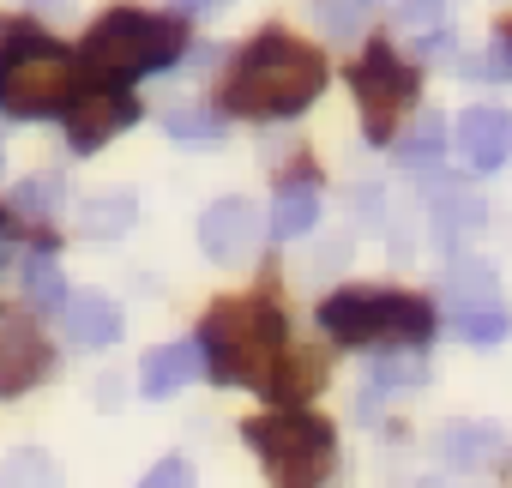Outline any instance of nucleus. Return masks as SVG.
<instances>
[{"label": "nucleus", "mask_w": 512, "mask_h": 488, "mask_svg": "<svg viewBox=\"0 0 512 488\" xmlns=\"http://www.w3.org/2000/svg\"><path fill=\"white\" fill-rule=\"evenodd\" d=\"M326 85V61L302 43H290L284 31H266L253 43L235 73H229V109L253 115V121H278V115H302Z\"/></svg>", "instance_id": "nucleus-1"}, {"label": "nucleus", "mask_w": 512, "mask_h": 488, "mask_svg": "<svg viewBox=\"0 0 512 488\" xmlns=\"http://www.w3.org/2000/svg\"><path fill=\"white\" fill-rule=\"evenodd\" d=\"M205 368L229 386L272 392L284 374V320L266 302H229L205 320Z\"/></svg>", "instance_id": "nucleus-2"}, {"label": "nucleus", "mask_w": 512, "mask_h": 488, "mask_svg": "<svg viewBox=\"0 0 512 488\" xmlns=\"http://www.w3.org/2000/svg\"><path fill=\"white\" fill-rule=\"evenodd\" d=\"M181 55V25L169 19H151V13H109L91 43H85V67L109 85L121 79H139V73H157Z\"/></svg>", "instance_id": "nucleus-3"}, {"label": "nucleus", "mask_w": 512, "mask_h": 488, "mask_svg": "<svg viewBox=\"0 0 512 488\" xmlns=\"http://www.w3.org/2000/svg\"><path fill=\"white\" fill-rule=\"evenodd\" d=\"M247 446L266 458L272 482L278 488H320L332 458H338V440L320 416H260V422H247Z\"/></svg>", "instance_id": "nucleus-4"}, {"label": "nucleus", "mask_w": 512, "mask_h": 488, "mask_svg": "<svg viewBox=\"0 0 512 488\" xmlns=\"http://www.w3.org/2000/svg\"><path fill=\"white\" fill-rule=\"evenodd\" d=\"M79 91V73H73V55L55 49V43H25V49H7L0 55V109L7 115H55L67 109Z\"/></svg>", "instance_id": "nucleus-5"}, {"label": "nucleus", "mask_w": 512, "mask_h": 488, "mask_svg": "<svg viewBox=\"0 0 512 488\" xmlns=\"http://www.w3.org/2000/svg\"><path fill=\"white\" fill-rule=\"evenodd\" d=\"M320 326L338 344H368V338H428L434 308L416 296H392V290H344L320 308Z\"/></svg>", "instance_id": "nucleus-6"}, {"label": "nucleus", "mask_w": 512, "mask_h": 488, "mask_svg": "<svg viewBox=\"0 0 512 488\" xmlns=\"http://www.w3.org/2000/svg\"><path fill=\"white\" fill-rule=\"evenodd\" d=\"M350 85H356L362 121H368V133H374V139H386V127L416 103V73H410L386 43H374V49L362 55V67L350 73Z\"/></svg>", "instance_id": "nucleus-7"}, {"label": "nucleus", "mask_w": 512, "mask_h": 488, "mask_svg": "<svg viewBox=\"0 0 512 488\" xmlns=\"http://www.w3.org/2000/svg\"><path fill=\"white\" fill-rule=\"evenodd\" d=\"M260 235H266V223H260V211H253L247 199H217L199 217V248L217 266H247L253 248H260Z\"/></svg>", "instance_id": "nucleus-8"}, {"label": "nucleus", "mask_w": 512, "mask_h": 488, "mask_svg": "<svg viewBox=\"0 0 512 488\" xmlns=\"http://www.w3.org/2000/svg\"><path fill=\"white\" fill-rule=\"evenodd\" d=\"M133 115H139V103H133L121 85H79L73 103H67V139H73V151H97V145L115 139Z\"/></svg>", "instance_id": "nucleus-9"}, {"label": "nucleus", "mask_w": 512, "mask_h": 488, "mask_svg": "<svg viewBox=\"0 0 512 488\" xmlns=\"http://www.w3.org/2000/svg\"><path fill=\"white\" fill-rule=\"evenodd\" d=\"M452 145H458V157L470 169H500L506 151H512V115L506 109H464Z\"/></svg>", "instance_id": "nucleus-10"}, {"label": "nucleus", "mask_w": 512, "mask_h": 488, "mask_svg": "<svg viewBox=\"0 0 512 488\" xmlns=\"http://www.w3.org/2000/svg\"><path fill=\"white\" fill-rule=\"evenodd\" d=\"M49 368V350L31 326H19L13 314H0V392H19L31 380H43Z\"/></svg>", "instance_id": "nucleus-11"}, {"label": "nucleus", "mask_w": 512, "mask_h": 488, "mask_svg": "<svg viewBox=\"0 0 512 488\" xmlns=\"http://www.w3.org/2000/svg\"><path fill=\"white\" fill-rule=\"evenodd\" d=\"M193 374H205V350H199L193 338L157 344V350L139 362V392H145V398H169V392H181Z\"/></svg>", "instance_id": "nucleus-12"}, {"label": "nucleus", "mask_w": 512, "mask_h": 488, "mask_svg": "<svg viewBox=\"0 0 512 488\" xmlns=\"http://www.w3.org/2000/svg\"><path fill=\"white\" fill-rule=\"evenodd\" d=\"M488 217V205L470 193V187H440L434 205H428V235H434V248H464V235H476Z\"/></svg>", "instance_id": "nucleus-13"}, {"label": "nucleus", "mask_w": 512, "mask_h": 488, "mask_svg": "<svg viewBox=\"0 0 512 488\" xmlns=\"http://www.w3.org/2000/svg\"><path fill=\"white\" fill-rule=\"evenodd\" d=\"M61 320H67V338H73L79 350H103V344L121 338V308H115L109 296H97V290L67 296V302H61Z\"/></svg>", "instance_id": "nucleus-14"}, {"label": "nucleus", "mask_w": 512, "mask_h": 488, "mask_svg": "<svg viewBox=\"0 0 512 488\" xmlns=\"http://www.w3.org/2000/svg\"><path fill=\"white\" fill-rule=\"evenodd\" d=\"M494 308H506L500 302V278L482 260H458L452 278H446V314L452 320H470V314H494Z\"/></svg>", "instance_id": "nucleus-15"}, {"label": "nucleus", "mask_w": 512, "mask_h": 488, "mask_svg": "<svg viewBox=\"0 0 512 488\" xmlns=\"http://www.w3.org/2000/svg\"><path fill=\"white\" fill-rule=\"evenodd\" d=\"M320 223V187L308 181V175H296V181H284L278 187V205H272V235H308Z\"/></svg>", "instance_id": "nucleus-16"}, {"label": "nucleus", "mask_w": 512, "mask_h": 488, "mask_svg": "<svg viewBox=\"0 0 512 488\" xmlns=\"http://www.w3.org/2000/svg\"><path fill=\"white\" fill-rule=\"evenodd\" d=\"M61 199H67V181H61L55 169L25 175V181L13 187V211H19V217H49V211H61Z\"/></svg>", "instance_id": "nucleus-17"}, {"label": "nucleus", "mask_w": 512, "mask_h": 488, "mask_svg": "<svg viewBox=\"0 0 512 488\" xmlns=\"http://www.w3.org/2000/svg\"><path fill=\"white\" fill-rule=\"evenodd\" d=\"M19 290H25L31 308H61V302H67V284H61L55 260H43V254H31V260L19 266Z\"/></svg>", "instance_id": "nucleus-18"}, {"label": "nucleus", "mask_w": 512, "mask_h": 488, "mask_svg": "<svg viewBox=\"0 0 512 488\" xmlns=\"http://www.w3.org/2000/svg\"><path fill=\"white\" fill-rule=\"evenodd\" d=\"M133 193H103V199H91L85 211H79V223H85V235H127V223H133Z\"/></svg>", "instance_id": "nucleus-19"}, {"label": "nucleus", "mask_w": 512, "mask_h": 488, "mask_svg": "<svg viewBox=\"0 0 512 488\" xmlns=\"http://www.w3.org/2000/svg\"><path fill=\"white\" fill-rule=\"evenodd\" d=\"M440 145H446V121H440V115H428V121H416V127L398 139V163H416V169H422V163H434V157H440Z\"/></svg>", "instance_id": "nucleus-20"}, {"label": "nucleus", "mask_w": 512, "mask_h": 488, "mask_svg": "<svg viewBox=\"0 0 512 488\" xmlns=\"http://www.w3.org/2000/svg\"><path fill=\"white\" fill-rule=\"evenodd\" d=\"M0 488H55V464L43 452H13L0 464Z\"/></svg>", "instance_id": "nucleus-21"}, {"label": "nucleus", "mask_w": 512, "mask_h": 488, "mask_svg": "<svg viewBox=\"0 0 512 488\" xmlns=\"http://www.w3.org/2000/svg\"><path fill=\"white\" fill-rule=\"evenodd\" d=\"M368 7H374V0H314V19H320L332 37H356L362 19H368Z\"/></svg>", "instance_id": "nucleus-22"}, {"label": "nucleus", "mask_w": 512, "mask_h": 488, "mask_svg": "<svg viewBox=\"0 0 512 488\" xmlns=\"http://www.w3.org/2000/svg\"><path fill=\"white\" fill-rule=\"evenodd\" d=\"M428 368H422V356L416 350H386L380 362H374V386L386 392V386H416Z\"/></svg>", "instance_id": "nucleus-23"}, {"label": "nucleus", "mask_w": 512, "mask_h": 488, "mask_svg": "<svg viewBox=\"0 0 512 488\" xmlns=\"http://www.w3.org/2000/svg\"><path fill=\"white\" fill-rule=\"evenodd\" d=\"M488 446H494V428H482V422H470V428H452V434H440V452H446V458H458V464L482 458Z\"/></svg>", "instance_id": "nucleus-24"}, {"label": "nucleus", "mask_w": 512, "mask_h": 488, "mask_svg": "<svg viewBox=\"0 0 512 488\" xmlns=\"http://www.w3.org/2000/svg\"><path fill=\"white\" fill-rule=\"evenodd\" d=\"M163 127H169V139H217V115H205V109H175V115H163Z\"/></svg>", "instance_id": "nucleus-25"}, {"label": "nucleus", "mask_w": 512, "mask_h": 488, "mask_svg": "<svg viewBox=\"0 0 512 488\" xmlns=\"http://www.w3.org/2000/svg\"><path fill=\"white\" fill-rule=\"evenodd\" d=\"M458 332H464L470 344H500V338L512 332V314H506V308H494V314H470V320H458Z\"/></svg>", "instance_id": "nucleus-26"}, {"label": "nucleus", "mask_w": 512, "mask_h": 488, "mask_svg": "<svg viewBox=\"0 0 512 488\" xmlns=\"http://www.w3.org/2000/svg\"><path fill=\"white\" fill-rule=\"evenodd\" d=\"M139 488H193V470H187V458H163L157 470H145Z\"/></svg>", "instance_id": "nucleus-27"}, {"label": "nucleus", "mask_w": 512, "mask_h": 488, "mask_svg": "<svg viewBox=\"0 0 512 488\" xmlns=\"http://www.w3.org/2000/svg\"><path fill=\"white\" fill-rule=\"evenodd\" d=\"M482 73H488V79H506V73H512V31H506V37H494V49H488Z\"/></svg>", "instance_id": "nucleus-28"}, {"label": "nucleus", "mask_w": 512, "mask_h": 488, "mask_svg": "<svg viewBox=\"0 0 512 488\" xmlns=\"http://www.w3.org/2000/svg\"><path fill=\"white\" fill-rule=\"evenodd\" d=\"M398 19H410V25H434V19H440V0H398Z\"/></svg>", "instance_id": "nucleus-29"}, {"label": "nucleus", "mask_w": 512, "mask_h": 488, "mask_svg": "<svg viewBox=\"0 0 512 488\" xmlns=\"http://www.w3.org/2000/svg\"><path fill=\"white\" fill-rule=\"evenodd\" d=\"M416 55H434V61H446V55H452V37H446V31H428V37H416Z\"/></svg>", "instance_id": "nucleus-30"}, {"label": "nucleus", "mask_w": 512, "mask_h": 488, "mask_svg": "<svg viewBox=\"0 0 512 488\" xmlns=\"http://www.w3.org/2000/svg\"><path fill=\"white\" fill-rule=\"evenodd\" d=\"M181 7H187V13H217L223 0H181Z\"/></svg>", "instance_id": "nucleus-31"}]
</instances>
